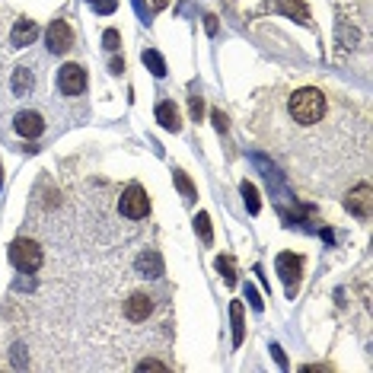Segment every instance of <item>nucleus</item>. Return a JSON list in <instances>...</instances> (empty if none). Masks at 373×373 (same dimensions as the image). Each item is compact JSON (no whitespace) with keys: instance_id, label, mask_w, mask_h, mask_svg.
<instances>
[{"instance_id":"0eeeda50","label":"nucleus","mask_w":373,"mask_h":373,"mask_svg":"<svg viewBox=\"0 0 373 373\" xmlns=\"http://www.w3.org/2000/svg\"><path fill=\"white\" fill-rule=\"evenodd\" d=\"M265 10H275V13H284L297 23L310 26V10H306L303 0H271V3H265Z\"/></svg>"},{"instance_id":"9d476101","label":"nucleus","mask_w":373,"mask_h":373,"mask_svg":"<svg viewBox=\"0 0 373 373\" xmlns=\"http://www.w3.org/2000/svg\"><path fill=\"white\" fill-rule=\"evenodd\" d=\"M150 313H153V303H150L147 294H135V297H128V303H125V316H128L131 322H144Z\"/></svg>"},{"instance_id":"39448f33","label":"nucleus","mask_w":373,"mask_h":373,"mask_svg":"<svg viewBox=\"0 0 373 373\" xmlns=\"http://www.w3.org/2000/svg\"><path fill=\"white\" fill-rule=\"evenodd\" d=\"M370 204H373V188L370 182H360L354 192L344 198V208L351 211L354 217H360V220H370Z\"/></svg>"},{"instance_id":"f3484780","label":"nucleus","mask_w":373,"mask_h":373,"mask_svg":"<svg viewBox=\"0 0 373 373\" xmlns=\"http://www.w3.org/2000/svg\"><path fill=\"white\" fill-rule=\"evenodd\" d=\"M243 198H246V208H249V214H259V188L252 185V182H243Z\"/></svg>"},{"instance_id":"cd10ccee","label":"nucleus","mask_w":373,"mask_h":373,"mask_svg":"<svg viewBox=\"0 0 373 373\" xmlns=\"http://www.w3.org/2000/svg\"><path fill=\"white\" fill-rule=\"evenodd\" d=\"M166 3H169V0H153V7H157V10H163Z\"/></svg>"},{"instance_id":"20e7f679","label":"nucleus","mask_w":373,"mask_h":373,"mask_svg":"<svg viewBox=\"0 0 373 373\" xmlns=\"http://www.w3.org/2000/svg\"><path fill=\"white\" fill-rule=\"evenodd\" d=\"M58 86L64 96H80V93L86 90V70H83L80 64H64V68L58 70Z\"/></svg>"},{"instance_id":"5701e85b","label":"nucleus","mask_w":373,"mask_h":373,"mask_svg":"<svg viewBox=\"0 0 373 373\" xmlns=\"http://www.w3.org/2000/svg\"><path fill=\"white\" fill-rule=\"evenodd\" d=\"M137 370H166V364H160V360H153V358H144L141 364H137Z\"/></svg>"},{"instance_id":"393cba45","label":"nucleus","mask_w":373,"mask_h":373,"mask_svg":"<svg viewBox=\"0 0 373 373\" xmlns=\"http://www.w3.org/2000/svg\"><path fill=\"white\" fill-rule=\"evenodd\" d=\"M246 294H249V300H252V306H255V310H261V300H259V291H255V287H246Z\"/></svg>"},{"instance_id":"9b49d317","label":"nucleus","mask_w":373,"mask_h":373,"mask_svg":"<svg viewBox=\"0 0 373 373\" xmlns=\"http://www.w3.org/2000/svg\"><path fill=\"white\" fill-rule=\"evenodd\" d=\"M36 36H38V26L29 23V20H20V23L13 26V38H10V42H13L16 48H26L36 42Z\"/></svg>"},{"instance_id":"412c9836","label":"nucleus","mask_w":373,"mask_h":373,"mask_svg":"<svg viewBox=\"0 0 373 373\" xmlns=\"http://www.w3.org/2000/svg\"><path fill=\"white\" fill-rule=\"evenodd\" d=\"M217 271L227 277V284L236 281V275H233V259H224V255H220V259H217Z\"/></svg>"},{"instance_id":"ddd939ff","label":"nucleus","mask_w":373,"mask_h":373,"mask_svg":"<svg viewBox=\"0 0 373 373\" xmlns=\"http://www.w3.org/2000/svg\"><path fill=\"white\" fill-rule=\"evenodd\" d=\"M137 271H144V277H160L163 275V259H160L153 249H147V252L137 259Z\"/></svg>"},{"instance_id":"7ed1b4c3","label":"nucleus","mask_w":373,"mask_h":373,"mask_svg":"<svg viewBox=\"0 0 373 373\" xmlns=\"http://www.w3.org/2000/svg\"><path fill=\"white\" fill-rule=\"evenodd\" d=\"M119 208H121V214H125V217H131V220H141V217L150 214V198H147V192H144L141 185H128L125 195H121Z\"/></svg>"},{"instance_id":"6ab92c4d","label":"nucleus","mask_w":373,"mask_h":373,"mask_svg":"<svg viewBox=\"0 0 373 373\" xmlns=\"http://www.w3.org/2000/svg\"><path fill=\"white\" fill-rule=\"evenodd\" d=\"M172 179H176V185H179V192L185 195L188 201H192V198H195V185H192V182H188V176H185V172H179V169H176V172H172Z\"/></svg>"},{"instance_id":"aec40b11","label":"nucleus","mask_w":373,"mask_h":373,"mask_svg":"<svg viewBox=\"0 0 373 373\" xmlns=\"http://www.w3.org/2000/svg\"><path fill=\"white\" fill-rule=\"evenodd\" d=\"M102 45L109 48V52H119V48H121V36H119V29H105Z\"/></svg>"},{"instance_id":"a211bd4d","label":"nucleus","mask_w":373,"mask_h":373,"mask_svg":"<svg viewBox=\"0 0 373 373\" xmlns=\"http://www.w3.org/2000/svg\"><path fill=\"white\" fill-rule=\"evenodd\" d=\"M144 64L153 70V77H163V74H166V61L160 58L157 52H144Z\"/></svg>"},{"instance_id":"1a4fd4ad","label":"nucleus","mask_w":373,"mask_h":373,"mask_svg":"<svg viewBox=\"0 0 373 373\" xmlns=\"http://www.w3.org/2000/svg\"><path fill=\"white\" fill-rule=\"evenodd\" d=\"M45 131V119L38 112H20L16 115V135H23V137H38Z\"/></svg>"},{"instance_id":"f257e3e1","label":"nucleus","mask_w":373,"mask_h":373,"mask_svg":"<svg viewBox=\"0 0 373 373\" xmlns=\"http://www.w3.org/2000/svg\"><path fill=\"white\" fill-rule=\"evenodd\" d=\"M326 93L313 90V86H303V90H297L291 96V119L297 121V125H316V121L326 119Z\"/></svg>"},{"instance_id":"423d86ee","label":"nucleus","mask_w":373,"mask_h":373,"mask_svg":"<svg viewBox=\"0 0 373 373\" xmlns=\"http://www.w3.org/2000/svg\"><path fill=\"white\" fill-rule=\"evenodd\" d=\"M74 45V32H70V26L64 23V20H54L52 26H48V48H52L54 54L68 52V48Z\"/></svg>"},{"instance_id":"a878e982","label":"nucleus","mask_w":373,"mask_h":373,"mask_svg":"<svg viewBox=\"0 0 373 373\" xmlns=\"http://www.w3.org/2000/svg\"><path fill=\"white\" fill-rule=\"evenodd\" d=\"M214 125H217V131H224V128H227V115L224 112H214Z\"/></svg>"},{"instance_id":"dca6fc26","label":"nucleus","mask_w":373,"mask_h":373,"mask_svg":"<svg viewBox=\"0 0 373 373\" xmlns=\"http://www.w3.org/2000/svg\"><path fill=\"white\" fill-rule=\"evenodd\" d=\"M195 230L201 233V243H204V246H211V243H214V233H211V217L204 214V211L195 217Z\"/></svg>"},{"instance_id":"f03ea898","label":"nucleus","mask_w":373,"mask_h":373,"mask_svg":"<svg viewBox=\"0 0 373 373\" xmlns=\"http://www.w3.org/2000/svg\"><path fill=\"white\" fill-rule=\"evenodd\" d=\"M10 261H13L20 271H38L42 268V246H38L36 239H16L13 246H10Z\"/></svg>"},{"instance_id":"b1692460","label":"nucleus","mask_w":373,"mask_h":373,"mask_svg":"<svg viewBox=\"0 0 373 373\" xmlns=\"http://www.w3.org/2000/svg\"><path fill=\"white\" fill-rule=\"evenodd\" d=\"M201 109H204L201 96H192V115H195V119H201Z\"/></svg>"},{"instance_id":"c85d7f7f","label":"nucleus","mask_w":373,"mask_h":373,"mask_svg":"<svg viewBox=\"0 0 373 373\" xmlns=\"http://www.w3.org/2000/svg\"><path fill=\"white\" fill-rule=\"evenodd\" d=\"M0 185H3V172H0Z\"/></svg>"},{"instance_id":"4be33fe9","label":"nucleus","mask_w":373,"mask_h":373,"mask_svg":"<svg viewBox=\"0 0 373 373\" xmlns=\"http://www.w3.org/2000/svg\"><path fill=\"white\" fill-rule=\"evenodd\" d=\"M90 3L99 13H115V7H119V0H90Z\"/></svg>"},{"instance_id":"4468645a","label":"nucleus","mask_w":373,"mask_h":373,"mask_svg":"<svg viewBox=\"0 0 373 373\" xmlns=\"http://www.w3.org/2000/svg\"><path fill=\"white\" fill-rule=\"evenodd\" d=\"M230 316H233V348L243 344V335H246V322H243V303L233 300L230 303Z\"/></svg>"},{"instance_id":"f8f14e48","label":"nucleus","mask_w":373,"mask_h":373,"mask_svg":"<svg viewBox=\"0 0 373 373\" xmlns=\"http://www.w3.org/2000/svg\"><path fill=\"white\" fill-rule=\"evenodd\" d=\"M157 121L166 128V131H179L182 128V115H179V109L172 102H160L157 105Z\"/></svg>"},{"instance_id":"6e6552de","label":"nucleus","mask_w":373,"mask_h":373,"mask_svg":"<svg viewBox=\"0 0 373 373\" xmlns=\"http://www.w3.org/2000/svg\"><path fill=\"white\" fill-rule=\"evenodd\" d=\"M277 271H281L284 284H287V287H294V281L303 275V259H300V255H294V252H281V255H277Z\"/></svg>"},{"instance_id":"bb28decb","label":"nucleus","mask_w":373,"mask_h":373,"mask_svg":"<svg viewBox=\"0 0 373 373\" xmlns=\"http://www.w3.org/2000/svg\"><path fill=\"white\" fill-rule=\"evenodd\" d=\"M204 20H208V23H204V26H208V32H211V36H214V32H217V20H214V16H204Z\"/></svg>"},{"instance_id":"2eb2a0df","label":"nucleus","mask_w":373,"mask_h":373,"mask_svg":"<svg viewBox=\"0 0 373 373\" xmlns=\"http://www.w3.org/2000/svg\"><path fill=\"white\" fill-rule=\"evenodd\" d=\"M13 90L20 93V96H26V93L32 90V74L26 68H16V74H13Z\"/></svg>"}]
</instances>
